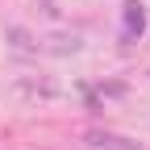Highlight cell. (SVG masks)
Here are the masks:
<instances>
[{"instance_id":"obj_1","label":"cell","mask_w":150,"mask_h":150,"mask_svg":"<svg viewBox=\"0 0 150 150\" xmlns=\"http://www.w3.org/2000/svg\"><path fill=\"white\" fill-rule=\"evenodd\" d=\"M142 25H146L142 0H125V29H121V38H125V42H134V38L142 33Z\"/></svg>"},{"instance_id":"obj_2","label":"cell","mask_w":150,"mask_h":150,"mask_svg":"<svg viewBox=\"0 0 150 150\" xmlns=\"http://www.w3.org/2000/svg\"><path fill=\"white\" fill-rule=\"evenodd\" d=\"M88 142L100 146V150H138V142H129V138H121V134H108V129H104V134H100V129L88 134Z\"/></svg>"},{"instance_id":"obj_3","label":"cell","mask_w":150,"mask_h":150,"mask_svg":"<svg viewBox=\"0 0 150 150\" xmlns=\"http://www.w3.org/2000/svg\"><path fill=\"white\" fill-rule=\"evenodd\" d=\"M8 38H13V42H17V46H33V42H29V33H25V29H8Z\"/></svg>"}]
</instances>
